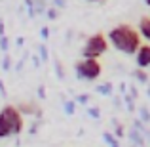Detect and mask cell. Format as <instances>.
<instances>
[{
	"label": "cell",
	"mask_w": 150,
	"mask_h": 147,
	"mask_svg": "<svg viewBox=\"0 0 150 147\" xmlns=\"http://www.w3.org/2000/svg\"><path fill=\"white\" fill-rule=\"evenodd\" d=\"M108 40L110 44L116 50L124 52L127 55H135L137 50L143 44V37L139 34V29H133L127 23H122V25H116L114 29L108 31Z\"/></svg>",
	"instance_id": "obj_1"
},
{
	"label": "cell",
	"mask_w": 150,
	"mask_h": 147,
	"mask_svg": "<svg viewBox=\"0 0 150 147\" xmlns=\"http://www.w3.org/2000/svg\"><path fill=\"white\" fill-rule=\"evenodd\" d=\"M106 50H108V40H106V37L103 33H95V34L86 38V44H84V48H82V55H84L86 59H97V57H101Z\"/></svg>",
	"instance_id": "obj_2"
},
{
	"label": "cell",
	"mask_w": 150,
	"mask_h": 147,
	"mask_svg": "<svg viewBox=\"0 0 150 147\" xmlns=\"http://www.w3.org/2000/svg\"><path fill=\"white\" fill-rule=\"evenodd\" d=\"M74 71H76V77L80 80H88V82H93L101 77L103 73V67L97 59H80V61L74 63Z\"/></svg>",
	"instance_id": "obj_3"
},
{
	"label": "cell",
	"mask_w": 150,
	"mask_h": 147,
	"mask_svg": "<svg viewBox=\"0 0 150 147\" xmlns=\"http://www.w3.org/2000/svg\"><path fill=\"white\" fill-rule=\"evenodd\" d=\"M2 115L8 118V122H10L11 134H13V136H19V134L23 132V126H25L23 113L17 109V107H13V105H6V107H2Z\"/></svg>",
	"instance_id": "obj_4"
},
{
	"label": "cell",
	"mask_w": 150,
	"mask_h": 147,
	"mask_svg": "<svg viewBox=\"0 0 150 147\" xmlns=\"http://www.w3.org/2000/svg\"><path fill=\"white\" fill-rule=\"evenodd\" d=\"M135 61L137 67H141V69L150 67V44H141V48L135 54Z\"/></svg>",
	"instance_id": "obj_5"
},
{
	"label": "cell",
	"mask_w": 150,
	"mask_h": 147,
	"mask_svg": "<svg viewBox=\"0 0 150 147\" xmlns=\"http://www.w3.org/2000/svg\"><path fill=\"white\" fill-rule=\"evenodd\" d=\"M139 34L143 37V40L150 42V17L148 15L141 17V21H139Z\"/></svg>",
	"instance_id": "obj_6"
},
{
	"label": "cell",
	"mask_w": 150,
	"mask_h": 147,
	"mask_svg": "<svg viewBox=\"0 0 150 147\" xmlns=\"http://www.w3.org/2000/svg\"><path fill=\"white\" fill-rule=\"evenodd\" d=\"M10 136H13V134H11V126H10V122H8V118L2 115V111H0V140L10 138Z\"/></svg>",
	"instance_id": "obj_7"
},
{
	"label": "cell",
	"mask_w": 150,
	"mask_h": 147,
	"mask_svg": "<svg viewBox=\"0 0 150 147\" xmlns=\"http://www.w3.org/2000/svg\"><path fill=\"white\" fill-rule=\"evenodd\" d=\"M129 138H131L133 145H144V138H143V132H141L139 128H133L131 132H129Z\"/></svg>",
	"instance_id": "obj_8"
},
{
	"label": "cell",
	"mask_w": 150,
	"mask_h": 147,
	"mask_svg": "<svg viewBox=\"0 0 150 147\" xmlns=\"http://www.w3.org/2000/svg\"><path fill=\"white\" fill-rule=\"evenodd\" d=\"M17 109L23 113V117H25V115H34V117H36V113L40 111V109H36L34 105H30V103H21V105H17Z\"/></svg>",
	"instance_id": "obj_9"
},
{
	"label": "cell",
	"mask_w": 150,
	"mask_h": 147,
	"mask_svg": "<svg viewBox=\"0 0 150 147\" xmlns=\"http://www.w3.org/2000/svg\"><path fill=\"white\" fill-rule=\"evenodd\" d=\"M103 140H105V143L108 145V147H120V143H118V138L114 136V134H110V132H105V134H103Z\"/></svg>",
	"instance_id": "obj_10"
},
{
	"label": "cell",
	"mask_w": 150,
	"mask_h": 147,
	"mask_svg": "<svg viewBox=\"0 0 150 147\" xmlns=\"http://www.w3.org/2000/svg\"><path fill=\"white\" fill-rule=\"evenodd\" d=\"M63 109H65V113L69 115V117H72V115L76 113V101H72V99H67V101L63 103Z\"/></svg>",
	"instance_id": "obj_11"
},
{
	"label": "cell",
	"mask_w": 150,
	"mask_h": 147,
	"mask_svg": "<svg viewBox=\"0 0 150 147\" xmlns=\"http://www.w3.org/2000/svg\"><path fill=\"white\" fill-rule=\"evenodd\" d=\"M112 88H114V86L110 84V82H105V84H99L95 90L101 94V96H110V94H112Z\"/></svg>",
	"instance_id": "obj_12"
},
{
	"label": "cell",
	"mask_w": 150,
	"mask_h": 147,
	"mask_svg": "<svg viewBox=\"0 0 150 147\" xmlns=\"http://www.w3.org/2000/svg\"><path fill=\"white\" fill-rule=\"evenodd\" d=\"M133 75H135V78L139 82H143V84H146V82H148V75L144 73V69H141V67H137V69L133 71Z\"/></svg>",
	"instance_id": "obj_13"
},
{
	"label": "cell",
	"mask_w": 150,
	"mask_h": 147,
	"mask_svg": "<svg viewBox=\"0 0 150 147\" xmlns=\"http://www.w3.org/2000/svg\"><path fill=\"white\" fill-rule=\"evenodd\" d=\"M139 120H143V122H146V124H148V122H150V111L146 109V107H144V105H141L139 107Z\"/></svg>",
	"instance_id": "obj_14"
},
{
	"label": "cell",
	"mask_w": 150,
	"mask_h": 147,
	"mask_svg": "<svg viewBox=\"0 0 150 147\" xmlns=\"http://www.w3.org/2000/svg\"><path fill=\"white\" fill-rule=\"evenodd\" d=\"M124 99H125V103H127V105H125V107H127V111H131V113H133V111H135V98H133L131 94L125 92L124 94Z\"/></svg>",
	"instance_id": "obj_15"
},
{
	"label": "cell",
	"mask_w": 150,
	"mask_h": 147,
	"mask_svg": "<svg viewBox=\"0 0 150 147\" xmlns=\"http://www.w3.org/2000/svg\"><path fill=\"white\" fill-rule=\"evenodd\" d=\"M114 126H116V128H114V136H116L118 140H122V138H124V134H125L124 126H122L120 122H114Z\"/></svg>",
	"instance_id": "obj_16"
},
{
	"label": "cell",
	"mask_w": 150,
	"mask_h": 147,
	"mask_svg": "<svg viewBox=\"0 0 150 147\" xmlns=\"http://www.w3.org/2000/svg\"><path fill=\"white\" fill-rule=\"evenodd\" d=\"M88 115L93 117L95 120H99V118H101V109H99V107H88Z\"/></svg>",
	"instance_id": "obj_17"
},
{
	"label": "cell",
	"mask_w": 150,
	"mask_h": 147,
	"mask_svg": "<svg viewBox=\"0 0 150 147\" xmlns=\"http://www.w3.org/2000/svg\"><path fill=\"white\" fill-rule=\"evenodd\" d=\"M8 48H10V40H8L6 34H2V37H0V50H2V52H8Z\"/></svg>",
	"instance_id": "obj_18"
},
{
	"label": "cell",
	"mask_w": 150,
	"mask_h": 147,
	"mask_svg": "<svg viewBox=\"0 0 150 147\" xmlns=\"http://www.w3.org/2000/svg\"><path fill=\"white\" fill-rule=\"evenodd\" d=\"M48 57H50V52L46 48V44H40V59L42 61H48Z\"/></svg>",
	"instance_id": "obj_19"
},
{
	"label": "cell",
	"mask_w": 150,
	"mask_h": 147,
	"mask_svg": "<svg viewBox=\"0 0 150 147\" xmlns=\"http://www.w3.org/2000/svg\"><path fill=\"white\" fill-rule=\"evenodd\" d=\"M10 67H11V57H10V55H4V61H2V69L4 71H10Z\"/></svg>",
	"instance_id": "obj_20"
},
{
	"label": "cell",
	"mask_w": 150,
	"mask_h": 147,
	"mask_svg": "<svg viewBox=\"0 0 150 147\" xmlns=\"http://www.w3.org/2000/svg\"><path fill=\"white\" fill-rule=\"evenodd\" d=\"M55 73H57V78H65V71L61 69V63L55 61Z\"/></svg>",
	"instance_id": "obj_21"
},
{
	"label": "cell",
	"mask_w": 150,
	"mask_h": 147,
	"mask_svg": "<svg viewBox=\"0 0 150 147\" xmlns=\"http://www.w3.org/2000/svg\"><path fill=\"white\" fill-rule=\"evenodd\" d=\"M76 103H82V105L89 103V96H88V94H82V96H78V98H76Z\"/></svg>",
	"instance_id": "obj_22"
},
{
	"label": "cell",
	"mask_w": 150,
	"mask_h": 147,
	"mask_svg": "<svg viewBox=\"0 0 150 147\" xmlns=\"http://www.w3.org/2000/svg\"><path fill=\"white\" fill-rule=\"evenodd\" d=\"M57 8H50V10H48V17L50 19H57Z\"/></svg>",
	"instance_id": "obj_23"
},
{
	"label": "cell",
	"mask_w": 150,
	"mask_h": 147,
	"mask_svg": "<svg viewBox=\"0 0 150 147\" xmlns=\"http://www.w3.org/2000/svg\"><path fill=\"white\" fill-rule=\"evenodd\" d=\"M40 37L44 38V40H48V38H50V29H48V27H42V31H40Z\"/></svg>",
	"instance_id": "obj_24"
},
{
	"label": "cell",
	"mask_w": 150,
	"mask_h": 147,
	"mask_svg": "<svg viewBox=\"0 0 150 147\" xmlns=\"http://www.w3.org/2000/svg\"><path fill=\"white\" fill-rule=\"evenodd\" d=\"M38 98H40V99H46V88H44V84L38 86Z\"/></svg>",
	"instance_id": "obj_25"
},
{
	"label": "cell",
	"mask_w": 150,
	"mask_h": 147,
	"mask_svg": "<svg viewBox=\"0 0 150 147\" xmlns=\"http://www.w3.org/2000/svg\"><path fill=\"white\" fill-rule=\"evenodd\" d=\"M6 86H4V82H2V78H0V96H2V98H6Z\"/></svg>",
	"instance_id": "obj_26"
},
{
	"label": "cell",
	"mask_w": 150,
	"mask_h": 147,
	"mask_svg": "<svg viewBox=\"0 0 150 147\" xmlns=\"http://www.w3.org/2000/svg\"><path fill=\"white\" fill-rule=\"evenodd\" d=\"M129 90H131V96L135 98V99L139 98V92H137V88H135V86H131V88H129Z\"/></svg>",
	"instance_id": "obj_27"
},
{
	"label": "cell",
	"mask_w": 150,
	"mask_h": 147,
	"mask_svg": "<svg viewBox=\"0 0 150 147\" xmlns=\"http://www.w3.org/2000/svg\"><path fill=\"white\" fill-rule=\"evenodd\" d=\"M4 27H6V25H4V19H0V37H2V34H6V33H4V31H6Z\"/></svg>",
	"instance_id": "obj_28"
},
{
	"label": "cell",
	"mask_w": 150,
	"mask_h": 147,
	"mask_svg": "<svg viewBox=\"0 0 150 147\" xmlns=\"http://www.w3.org/2000/svg\"><path fill=\"white\" fill-rule=\"evenodd\" d=\"M55 6L57 8H65V0H55Z\"/></svg>",
	"instance_id": "obj_29"
},
{
	"label": "cell",
	"mask_w": 150,
	"mask_h": 147,
	"mask_svg": "<svg viewBox=\"0 0 150 147\" xmlns=\"http://www.w3.org/2000/svg\"><path fill=\"white\" fill-rule=\"evenodd\" d=\"M120 92H122V96H124V94H125V92H127V86H125V84H124V82H122V84H120Z\"/></svg>",
	"instance_id": "obj_30"
},
{
	"label": "cell",
	"mask_w": 150,
	"mask_h": 147,
	"mask_svg": "<svg viewBox=\"0 0 150 147\" xmlns=\"http://www.w3.org/2000/svg\"><path fill=\"white\" fill-rule=\"evenodd\" d=\"M23 42H25V38L19 37V38H17V46H23Z\"/></svg>",
	"instance_id": "obj_31"
},
{
	"label": "cell",
	"mask_w": 150,
	"mask_h": 147,
	"mask_svg": "<svg viewBox=\"0 0 150 147\" xmlns=\"http://www.w3.org/2000/svg\"><path fill=\"white\" fill-rule=\"evenodd\" d=\"M144 4H146V6H150V0H144Z\"/></svg>",
	"instance_id": "obj_32"
},
{
	"label": "cell",
	"mask_w": 150,
	"mask_h": 147,
	"mask_svg": "<svg viewBox=\"0 0 150 147\" xmlns=\"http://www.w3.org/2000/svg\"><path fill=\"white\" fill-rule=\"evenodd\" d=\"M91 2H101V0H91Z\"/></svg>",
	"instance_id": "obj_33"
},
{
	"label": "cell",
	"mask_w": 150,
	"mask_h": 147,
	"mask_svg": "<svg viewBox=\"0 0 150 147\" xmlns=\"http://www.w3.org/2000/svg\"><path fill=\"white\" fill-rule=\"evenodd\" d=\"M148 96H150V88H148Z\"/></svg>",
	"instance_id": "obj_34"
}]
</instances>
